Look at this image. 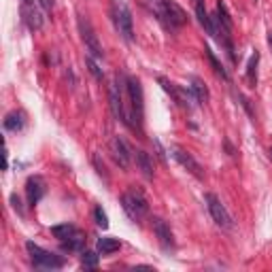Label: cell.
I'll return each instance as SVG.
<instances>
[{
	"instance_id": "cell-1",
	"label": "cell",
	"mask_w": 272,
	"mask_h": 272,
	"mask_svg": "<svg viewBox=\"0 0 272 272\" xmlns=\"http://www.w3.org/2000/svg\"><path fill=\"white\" fill-rule=\"evenodd\" d=\"M147 5L151 7L153 15L166 28H181L187 24V13L174 3V0H147Z\"/></svg>"
},
{
	"instance_id": "cell-2",
	"label": "cell",
	"mask_w": 272,
	"mask_h": 272,
	"mask_svg": "<svg viewBox=\"0 0 272 272\" xmlns=\"http://www.w3.org/2000/svg\"><path fill=\"white\" fill-rule=\"evenodd\" d=\"M111 17H113L115 30L119 32V36L125 43H132L134 41V22H132V13H130L128 5L121 3V0H115L111 7Z\"/></svg>"
},
{
	"instance_id": "cell-3",
	"label": "cell",
	"mask_w": 272,
	"mask_h": 272,
	"mask_svg": "<svg viewBox=\"0 0 272 272\" xmlns=\"http://www.w3.org/2000/svg\"><path fill=\"white\" fill-rule=\"evenodd\" d=\"M26 249H28V255H30V261H32L34 268H41V270H60V268H64V259L60 255L49 253L47 249L38 247L36 242L28 240Z\"/></svg>"
},
{
	"instance_id": "cell-4",
	"label": "cell",
	"mask_w": 272,
	"mask_h": 272,
	"mask_svg": "<svg viewBox=\"0 0 272 272\" xmlns=\"http://www.w3.org/2000/svg\"><path fill=\"white\" fill-rule=\"evenodd\" d=\"M121 207L125 211L132 221H143V217L149 213V204H147V198L143 196V191H139L136 187L128 189L121 196Z\"/></svg>"
},
{
	"instance_id": "cell-5",
	"label": "cell",
	"mask_w": 272,
	"mask_h": 272,
	"mask_svg": "<svg viewBox=\"0 0 272 272\" xmlns=\"http://www.w3.org/2000/svg\"><path fill=\"white\" fill-rule=\"evenodd\" d=\"M204 202H207L213 221H215L219 228H223V230H232V228H234V219H232L228 209L223 207L221 200L215 196V193H207V196H204Z\"/></svg>"
},
{
	"instance_id": "cell-6",
	"label": "cell",
	"mask_w": 272,
	"mask_h": 272,
	"mask_svg": "<svg viewBox=\"0 0 272 272\" xmlns=\"http://www.w3.org/2000/svg\"><path fill=\"white\" fill-rule=\"evenodd\" d=\"M125 87H128V96L132 100V121H134V130L141 132V121H143V87L141 81L134 79V77H128L125 79Z\"/></svg>"
},
{
	"instance_id": "cell-7",
	"label": "cell",
	"mask_w": 272,
	"mask_h": 272,
	"mask_svg": "<svg viewBox=\"0 0 272 272\" xmlns=\"http://www.w3.org/2000/svg\"><path fill=\"white\" fill-rule=\"evenodd\" d=\"M79 32H81V38H83V43H85V49L90 51V55L92 57H104V51H102V45H100V41H98V34L94 32V28H92V24L87 22V19L83 17V15H79Z\"/></svg>"
},
{
	"instance_id": "cell-8",
	"label": "cell",
	"mask_w": 272,
	"mask_h": 272,
	"mask_svg": "<svg viewBox=\"0 0 272 272\" xmlns=\"http://www.w3.org/2000/svg\"><path fill=\"white\" fill-rule=\"evenodd\" d=\"M158 81H160V85L164 87V92L170 94V96H172V100L177 102V104H181V106H187V109H191L193 102H198V100H196V96H193V92H191V87H189V90H181L179 85H174L172 81L164 79V77H160Z\"/></svg>"
},
{
	"instance_id": "cell-9",
	"label": "cell",
	"mask_w": 272,
	"mask_h": 272,
	"mask_svg": "<svg viewBox=\"0 0 272 272\" xmlns=\"http://www.w3.org/2000/svg\"><path fill=\"white\" fill-rule=\"evenodd\" d=\"M170 153H172V158L177 160L183 168L189 170V172L193 174V177H198V179H202V177H204L202 166L196 162V158H193V155H191L189 151H185L183 147H179V145H172V147H170Z\"/></svg>"
},
{
	"instance_id": "cell-10",
	"label": "cell",
	"mask_w": 272,
	"mask_h": 272,
	"mask_svg": "<svg viewBox=\"0 0 272 272\" xmlns=\"http://www.w3.org/2000/svg\"><path fill=\"white\" fill-rule=\"evenodd\" d=\"M111 151H113L115 162H117L123 170L130 168V162L134 158V153H132V149L128 147V143H125L121 136H115V139L111 141Z\"/></svg>"
},
{
	"instance_id": "cell-11",
	"label": "cell",
	"mask_w": 272,
	"mask_h": 272,
	"mask_svg": "<svg viewBox=\"0 0 272 272\" xmlns=\"http://www.w3.org/2000/svg\"><path fill=\"white\" fill-rule=\"evenodd\" d=\"M109 100H111V111L119 121L125 123V106H123V98H121V77H115V83L109 90Z\"/></svg>"
},
{
	"instance_id": "cell-12",
	"label": "cell",
	"mask_w": 272,
	"mask_h": 272,
	"mask_svg": "<svg viewBox=\"0 0 272 272\" xmlns=\"http://www.w3.org/2000/svg\"><path fill=\"white\" fill-rule=\"evenodd\" d=\"M45 193H47V183H45L43 177L34 174V177H30L26 181V196H28V202L30 204H36Z\"/></svg>"
},
{
	"instance_id": "cell-13",
	"label": "cell",
	"mask_w": 272,
	"mask_h": 272,
	"mask_svg": "<svg viewBox=\"0 0 272 272\" xmlns=\"http://www.w3.org/2000/svg\"><path fill=\"white\" fill-rule=\"evenodd\" d=\"M22 15H24V22L30 30H41L43 28V13L38 9V3H30V5H22Z\"/></svg>"
},
{
	"instance_id": "cell-14",
	"label": "cell",
	"mask_w": 272,
	"mask_h": 272,
	"mask_svg": "<svg viewBox=\"0 0 272 272\" xmlns=\"http://www.w3.org/2000/svg\"><path fill=\"white\" fill-rule=\"evenodd\" d=\"M153 232H155V236H158L160 240V245L164 249H172L174 247V236H172V230L170 226L164 219L160 217H153Z\"/></svg>"
},
{
	"instance_id": "cell-15",
	"label": "cell",
	"mask_w": 272,
	"mask_h": 272,
	"mask_svg": "<svg viewBox=\"0 0 272 272\" xmlns=\"http://www.w3.org/2000/svg\"><path fill=\"white\" fill-rule=\"evenodd\" d=\"M193 11H196V17H198V22H200V26L207 30L211 36H215L217 38V28H215V24L211 22V17H209V13H207V7H204V0H193Z\"/></svg>"
},
{
	"instance_id": "cell-16",
	"label": "cell",
	"mask_w": 272,
	"mask_h": 272,
	"mask_svg": "<svg viewBox=\"0 0 272 272\" xmlns=\"http://www.w3.org/2000/svg\"><path fill=\"white\" fill-rule=\"evenodd\" d=\"M134 160H136V166L141 168L143 177H145V179H153V162H151V158H149V153L143 151V149H139V151L134 153Z\"/></svg>"
},
{
	"instance_id": "cell-17",
	"label": "cell",
	"mask_w": 272,
	"mask_h": 272,
	"mask_svg": "<svg viewBox=\"0 0 272 272\" xmlns=\"http://www.w3.org/2000/svg\"><path fill=\"white\" fill-rule=\"evenodd\" d=\"M191 92L193 96H196V100L198 104H207L209 102V90H207V85H204L202 79H198V77H191Z\"/></svg>"
},
{
	"instance_id": "cell-18",
	"label": "cell",
	"mask_w": 272,
	"mask_h": 272,
	"mask_svg": "<svg viewBox=\"0 0 272 272\" xmlns=\"http://www.w3.org/2000/svg\"><path fill=\"white\" fill-rule=\"evenodd\" d=\"M121 242L117 238H100L96 242V249H98V253L102 255H109V253H115V251H119Z\"/></svg>"
},
{
	"instance_id": "cell-19",
	"label": "cell",
	"mask_w": 272,
	"mask_h": 272,
	"mask_svg": "<svg viewBox=\"0 0 272 272\" xmlns=\"http://www.w3.org/2000/svg\"><path fill=\"white\" fill-rule=\"evenodd\" d=\"M24 128V113H9L7 117H5V130L9 132H17V130H22Z\"/></svg>"
},
{
	"instance_id": "cell-20",
	"label": "cell",
	"mask_w": 272,
	"mask_h": 272,
	"mask_svg": "<svg viewBox=\"0 0 272 272\" xmlns=\"http://www.w3.org/2000/svg\"><path fill=\"white\" fill-rule=\"evenodd\" d=\"M83 245H85V236L81 234L79 230H77L71 238L62 240V249H64V251H81V249H83Z\"/></svg>"
},
{
	"instance_id": "cell-21",
	"label": "cell",
	"mask_w": 272,
	"mask_h": 272,
	"mask_svg": "<svg viewBox=\"0 0 272 272\" xmlns=\"http://www.w3.org/2000/svg\"><path fill=\"white\" fill-rule=\"evenodd\" d=\"M217 24L221 26V30H228V32H232V28H234V24H232V19H230V13H228V9H226V5L221 3H217Z\"/></svg>"
},
{
	"instance_id": "cell-22",
	"label": "cell",
	"mask_w": 272,
	"mask_h": 272,
	"mask_svg": "<svg viewBox=\"0 0 272 272\" xmlns=\"http://www.w3.org/2000/svg\"><path fill=\"white\" fill-rule=\"evenodd\" d=\"M257 62H259V53L255 51L247 64V81L251 87H255V83H257Z\"/></svg>"
},
{
	"instance_id": "cell-23",
	"label": "cell",
	"mask_w": 272,
	"mask_h": 272,
	"mask_svg": "<svg viewBox=\"0 0 272 272\" xmlns=\"http://www.w3.org/2000/svg\"><path fill=\"white\" fill-rule=\"evenodd\" d=\"M75 232H77V228L71 226V223H62V226H53V228H51V234H53L55 238H60V240L71 238Z\"/></svg>"
},
{
	"instance_id": "cell-24",
	"label": "cell",
	"mask_w": 272,
	"mask_h": 272,
	"mask_svg": "<svg viewBox=\"0 0 272 272\" xmlns=\"http://www.w3.org/2000/svg\"><path fill=\"white\" fill-rule=\"evenodd\" d=\"M204 53H207L209 62H211V66H213V71H215V75H217V77H221V79L226 81V79H228V73L223 71V66L219 64V60L215 57V53H213V49H211V47H204Z\"/></svg>"
},
{
	"instance_id": "cell-25",
	"label": "cell",
	"mask_w": 272,
	"mask_h": 272,
	"mask_svg": "<svg viewBox=\"0 0 272 272\" xmlns=\"http://www.w3.org/2000/svg\"><path fill=\"white\" fill-rule=\"evenodd\" d=\"M81 266L87 268V270H94L96 266H98V253H94V251H83Z\"/></svg>"
},
{
	"instance_id": "cell-26",
	"label": "cell",
	"mask_w": 272,
	"mask_h": 272,
	"mask_svg": "<svg viewBox=\"0 0 272 272\" xmlns=\"http://www.w3.org/2000/svg\"><path fill=\"white\" fill-rule=\"evenodd\" d=\"M85 64H87V68H90V73H92L98 81H102V79H104V75H102V71H100V66L96 64V60H94L92 55H85Z\"/></svg>"
},
{
	"instance_id": "cell-27",
	"label": "cell",
	"mask_w": 272,
	"mask_h": 272,
	"mask_svg": "<svg viewBox=\"0 0 272 272\" xmlns=\"http://www.w3.org/2000/svg\"><path fill=\"white\" fill-rule=\"evenodd\" d=\"M94 219H96V223H98L102 230L109 228V217H106V213L102 211V207H96L94 209Z\"/></svg>"
},
{
	"instance_id": "cell-28",
	"label": "cell",
	"mask_w": 272,
	"mask_h": 272,
	"mask_svg": "<svg viewBox=\"0 0 272 272\" xmlns=\"http://www.w3.org/2000/svg\"><path fill=\"white\" fill-rule=\"evenodd\" d=\"M38 7L45 9V11H49V9H53V0H38Z\"/></svg>"
},
{
	"instance_id": "cell-29",
	"label": "cell",
	"mask_w": 272,
	"mask_h": 272,
	"mask_svg": "<svg viewBox=\"0 0 272 272\" xmlns=\"http://www.w3.org/2000/svg\"><path fill=\"white\" fill-rule=\"evenodd\" d=\"M11 204H13V209H17V211H19V215H24L22 207H19V198H17V196H11Z\"/></svg>"
},
{
	"instance_id": "cell-30",
	"label": "cell",
	"mask_w": 272,
	"mask_h": 272,
	"mask_svg": "<svg viewBox=\"0 0 272 272\" xmlns=\"http://www.w3.org/2000/svg\"><path fill=\"white\" fill-rule=\"evenodd\" d=\"M30 3H34V0H22V5H30Z\"/></svg>"
},
{
	"instance_id": "cell-31",
	"label": "cell",
	"mask_w": 272,
	"mask_h": 272,
	"mask_svg": "<svg viewBox=\"0 0 272 272\" xmlns=\"http://www.w3.org/2000/svg\"><path fill=\"white\" fill-rule=\"evenodd\" d=\"M268 41H270V45H272V32H270V36H268Z\"/></svg>"
},
{
	"instance_id": "cell-32",
	"label": "cell",
	"mask_w": 272,
	"mask_h": 272,
	"mask_svg": "<svg viewBox=\"0 0 272 272\" xmlns=\"http://www.w3.org/2000/svg\"><path fill=\"white\" fill-rule=\"evenodd\" d=\"M270 158H272V149H270Z\"/></svg>"
}]
</instances>
